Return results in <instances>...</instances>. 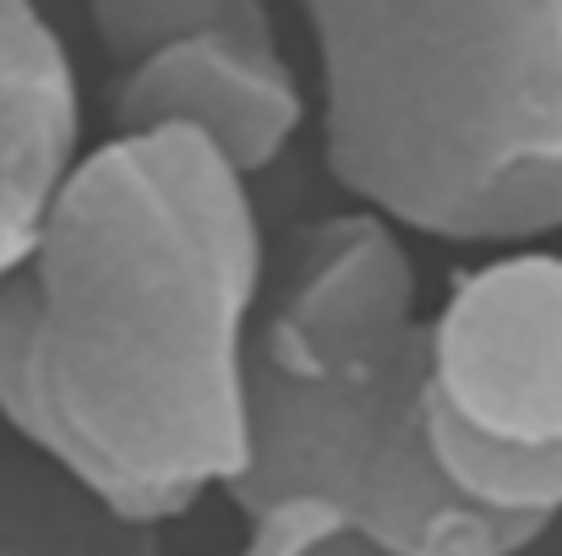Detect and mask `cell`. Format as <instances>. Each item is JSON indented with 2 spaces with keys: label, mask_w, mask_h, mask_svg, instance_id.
<instances>
[{
  "label": "cell",
  "mask_w": 562,
  "mask_h": 556,
  "mask_svg": "<svg viewBox=\"0 0 562 556\" xmlns=\"http://www.w3.org/2000/svg\"><path fill=\"white\" fill-rule=\"evenodd\" d=\"M268 251L251 181L207 143L82 148L0 284V420L27 458L143 535L229 497Z\"/></svg>",
  "instance_id": "1"
},
{
  "label": "cell",
  "mask_w": 562,
  "mask_h": 556,
  "mask_svg": "<svg viewBox=\"0 0 562 556\" xmlns=\"http://www.w3.org/2000/svg\"><path fill=\"white\" fill-rule=\"evenodd\" d=\"M235 556L361 535L387 556H525L547 535L470 508L426 442V306L398 229L323 213L268 251Z\"/></svg>",
  "instance_id": "2"
},
{
  "label": "cell",
  "mask_w": 562,
  "mask_h": 556,
  "mask_svg": "<svg viewBox=\"0 0 562 556\" xmlns=\"http://www.w3.org/2000/svg\"><path fill=\"white\" fill-rule=\"evenodd\" d=\"M323 170L376 224L464 251L562 235V0L301 11Z\"/></svg>",
  "instance_id": "3"
},
{
  "label": "cell",
  "mask_w": 562,
  "mask_h": 556,
  "mask_svg": "<svg viewBox=\"0 0 562 556\" xmlns=\"http://www.w3.org/2000/svg\"><path fill=\"white\" fill-rule=\"evenodd\" d=\"M426 442L481 513L562 524V251L459 268L426 311Z\"/></svg>",
  "instance_id": "4"
},
{
  "label": "cell",
  "mask_w": 562,
  "mask_h": 556,
  "mask_svg": "<svg viewBox=\"0 0 562 556\" xmlns=\"http://www.w3.org/2000/svg\"><path fill=\"white\" fill-rule=\"evenodd\" d=\"M88 33L110 60L115 137L187 132L257 181L312 121V93L257 0H99Z\"/></svg>",
  "instance_id": "5"
},
{
  "label": "cell",
  "mask_w": 562,
  "mask_h": 556,
  "mask_svg": "<svg viewBox=\"0 0 562 556\" xmlns=\"http://www.w3.org/2000/svg\"><path fill=\"white\" fill-rule=\"evenodd\" d=\"M82 148L71 44L44 11L0 0V284L22 268Z\"/></svg>",
  "instance_id": "6"
},
{
  "label": "cell",
  "mask_w": 562,
  "mask_h": 556,
  "mask_svg": "<svg viewBox=\"0 0 562 556\" xmlns=\"http://www.w3.org/2000/svg\"><path fill=\"white\" fill-rule=\"evenodd\" d=\"M0 556H165L154 535L115 524L44 464L0 469Z\"/></svg>",
  "instance_id": "7"
},
{
  "label": "cell",
  "mask_w": 562,
  "mask_h": 556,
  "mask_svg": "<svg viewBox=\"0 0 562 556\" xmlns=\"http://www.w3.org/2000/svg\"><path fill=\"white\" fill-rule=\"evenodd\" d=\"M306 556H387V552L372 546V541H361V535H334V541H317Z\"/></svg>",
  "instance_id": "8"
}]
</instances>
